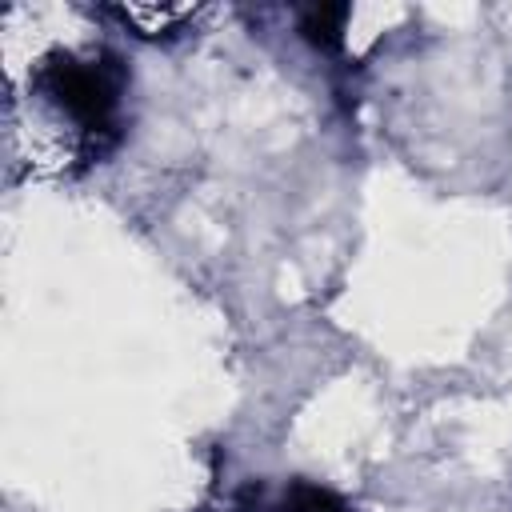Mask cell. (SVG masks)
I'll use <instances>...</instances> for the list:
<instances>
[{"mask_svg": "<svg viewBox=\"0 0 512 512\" xmlns=\"http://www.w3.org/2000/svg\"><path fill=\"white\" fill-rule=\"evenodd\" d=\"M132 76L104 44L52 48L24 80V136L32 156L64 176L104 164L128 128Z\"/></svg>", "mask_w": 512, "mask_h": 512, "instance_id": "1", "label": "cell"}, {"mask_svg": "<svg viewBox=\"0 0 512 512\" xmlns=\"http://www.w3.org/2000/svg\"><path fill=\"white\" fill-rule=\"evenodd\" d=\"M232 512H352V504L308 476H280V480H248L236 500Z\"/></svg>", "mask_w": 512, "mask_h": 512, "instance_id": "2", "label": "cell"}, {"mask_svg": "<svg viewBox=\"0 0 512 512\" xmlns=\"http://www.w3.org/2000/svg\"><path fill=\"white\" fill-rule=\"evenodd\" d=\"M124 24L136 28V36H176L184 20L196 16V8H112Z\"/></svg>", "mask_w": 512, "mask_h": 512, "instance_id": "3", "label": "cell"}, {"mask_svg": "<svg viewBox=\"0 0 512 512\" xmlns=\"http://www.w3.org/2000/svg\"><path fill=\"white\" fill-rule=\"evenodd\" d=\"M348 20V8H308L300 16V32L320 44V48H336L340 44V28Z\"/></svg>", "mask_w": 512, "mask_h": 512, "instance_id": "4", "label": "cell"}]
</instances>
